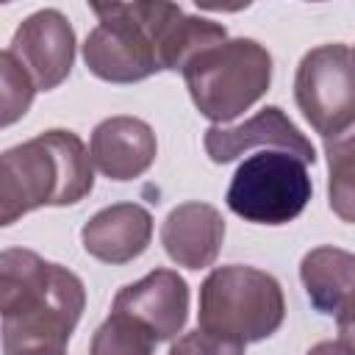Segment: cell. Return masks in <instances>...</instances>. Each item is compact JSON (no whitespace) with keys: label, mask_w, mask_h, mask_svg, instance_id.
<instances>
[{"label":"cell","mask_w":355,"mask_h":355,"mask_svg":"<svg viewBox=\"0 0 355 355\" xmlns=\"http://www.w3.org/2000/svg\"><path fill=\"white\" fill-rule=\"evenodd\" d=\"M89 8L100 19L83 42V61L94 78L139 83L161 72L155 53L161 3H92Z\"/></svg>","instance_id":"obj_5"},{"label":"cell","mask_w":355,"mask_h":355,"mask_svg":"<svg viewBox=\"0 0 355 355\" xmlns=\"http://www.w3.org/2000/svg\"><path fill=\"white\" fill-rule=\"evenodd\" d=\"M6 50L22 64L39 92H50L72 72L75 31L58 8H42L19 22Z\"/></svg>","instance_id":"obj_8"},{"label":"cell","mask_w":355,"mask_h":355,"mask_svg":"<svg viewBox=\"0 0 355 355\" xmlns=\"http://www.w3.org/2000/svg\"><path fill=\"white\" fill-rule=\"evenodd\" d=\"M205 153L214 164H227L236 155H241L250 147H272V150H283L291 153L297 158H302L305 164L316 161L313 144L305 139V133L286 116V111L280 105H266L261 108L252 119L236 125V128H222V125H211L202 136Z\"/></svg>","instance_id":"obj_10"},{"label":"cell","mask_w":355,"mask_h":355,"mask_svg":"<svg viewBox=\"0 0 355 355\" xmlns=\"http://www.w3.org/2000/svg\"><path fill=\"white\" fill-rule=\"evenodd\" d=\"M17 355H64V347H31V349H22Z\"/></svg>","instance_id":"obj_22"},{"label":"cell","mask_w":355,"mask_h":355,"mask_svg":"<svg viewBox=\"0 0 355 355\" xmlns=\"http://www.w3.org/2000/svg\"><path fill=\"white\" fill-rule=\"evenodd\" d=\"M169 355H244V347L222 341V338H214V336H208V333H202L197 327L191 333H183L169 347Z\"/></svg>","instance_id":"obj_19"},{"label":"cell","mask_w":355,"mask_h":355,"mask_svg":"<svg viewBox=\"0 0 355 355\" xmlns=\"http://www.w3.org/2000/svg\"><path fill=\"white\" fill-rule=\"evenodd\" d=\"M155 336L136 319L111 311V316L94 330L89 355H153Z\"/></svg>","instance_id":"obj_17"},{"label":"cell","mask_w":355,"mask_h":355,"mask_svg":"<svg viewBox=\"0 0 355 355\" xmlns=\"http://www.w3.org/2000/svg\"><path fill=\"white\" fill-rule=\"evenodd\" d=\"M294 100L324 139L355 125V50L341 42L308 50L294 75Z\"/></svg>","instance_id":"obj_7"},{"label":"cell","mask_w":355,"mask_h":355,"mask_svg":"<svg viewBox=\"0 0 355 355\" xmlns=\"http://www.w3.org/2000/svg\"><path fill=\"white\" fill-rule=\"evenodd\" d=\"M94 189L92 153L72 130H44L0 155V225L42 205H75Z\"/></svg>","instance_id":"obj_2"},{"label":"cell","mask_w":355,"mask_h":355,"mask_svg":"<svg viewBox=\"0 0 355 355\" xmlns=\"http://www.w3.org/2000/svg\"><path fill=\"white\" fill-rule=\"evenodd\" d=\"M300 280L319 313H338L355 291V252L341 247H316L300 261Z\"/></svg>","instance_id":"obj_14"},{"label":"cell","mask_w":355,"mask_h":355,"mask_svg":"<svg viewBox=\"0 0 355 355\" xmlns=\"http://www.w3.org/2000/svg\"><path fill=\"white\" fill-rule=\"evenodd\" d=\"M305 355H355V352L347 344H341V341H319Z\"/></svg>","instance_id":"obj_21"},{"label":"cell","mask_w":355,"mask_h":355,"mask_svg":"<svg viewBox=\"0 0 355 355\" xmlns=\"http://www.w3.org/2000/svg\"><path fill=\"white\" fill-rule=\"evenodd\" d=\"M227 42V28L222 22H214L208 17H191L180 11L164 31L161 44H158V61L161 69L169 72H183L186 64L200 55L202 50Z\"/></svg>","instance_id":"obj_15"},{"label":"cell","mask_w":355,"mask_h":355,"mask_svg":"<svg viewBox=\"0 0 355 355\" xmlns=\"http://www.w3.org/2000/svg\"><path fill=\"white\" fill-rule=\"evenodd\" d=\"M153 239V216L139 202H114L97 211L80 230L83 250L111 266L139 258Z\"/></svg>","instance_id":"obj_12"},{"label":"cell","mask_w":355,"mask_h":355,"mask_svg":"<svg viewBox=\"0 0 355 355\" xmlns=\"http://www.w3.org/2000/svg\"><path fill=\"white\" fill-rule=\"evenodd\" d=\"M111 311L144 324L155 341H172L189 316V283L175 269H153L116 291Z\"/></svg>","instance_id":"obj_9"},{"label":"cell","mask_w":355,"mask_h":355,"mask_svg":"<svg viewBox=\"0 0 355 355\" xmlns=\"http://www.w3.org/2000/svg\"><path fill=\"white\" fill-rule=\"evenodd\" d=\"M86 308L83 280L33 250L8 247L0 255L3 352L67 347Z\"/></svg>","instance_id":"obj_1"},{"label":"cell","mask_w":355,"mask_h":355,"mask_svg":"<svg viewBox=\"0 0 355 355\" xmlns=\"http://www.w3.org/2000/svg\"><path fill=\"white\" fill-rule=\"evenodd\" d=\"M183 80L202 116L216 125L230 122L269 92L272 55L255 39H227L194 55Z\"/></svg>","instance_id":"obj_4"},{"label":"cell","mask_w":355,"mask_h":355,"mask_svg":"<svg viewBox=\"0 0 355 355\" xmlns=\"http://www.w3.org/2000/svg\"><path fill=\"white\" fill-rule=\"evenodd\" d=\"M225 241V219L208 202H180L161 225V244L166 255L186 269H205L216 261Z\"/></svg>","instance_id":"obj_13"},{"label":"cell","mask_w":355,"mask_h":355,"mask_svg":"<svg viewBox=\"0 0 355 355\" xmlns=\"http://www.w3.org/2000/svg\"><path fill=\"white\" fill-rule=\"evenodd\" d=\"M89 153L92 164L108 180H133L153 166L158 155V141L144 119L108 116L92 130Z\"/></svg>","instance_id":"obj_11"},{"label":"cell","mask_w":355,"mask_h":355,"mask_svg":"<svg viewBox=\"0 0 355 355\" xmlns=\"http://www.w3.org/2000/svg\"><path fill=\"white\" fill-rule=\"evenodd\" d=\"M286 316V297L280 283L255 266L227 263L216 266L200 286V330L230 341L255 344L277 333Z\"/></svg>","instance_id":"obj_3"},{"label":"cell","mask_w":355,"mask_h":355,"mask_svg":"<svg viewBox=\"0 0 355 355\" xmlns=\"http://www.w3.org/2000/svg\"><path fill=\"white\" fill-rule=\"evenodd\" d=\"M0 78H3V116H0V125L8 128L19 116H25V111L31 108V100L39 89L31 80V75L22 69V64L8 50L0 53Z\"/></svg>","instance_id":"obj_18"},{"label":"cell","mask_w":355,"mask_h":355,"mask_svg":"<svg viewBox=\"0 0 355 355\" xmlns=\"http://www.w3.org/2000/svg\"><path fill=\"white\" fill-rule=\"evenodd\" d=\"M313 194L308 164L283 150H263L233 172L227 186V208L252 225L294 222Z\"/></svg>","instance_id":"obj_6"},{"label":"cell","mask_w":355,"mask_h":355,"mask_svg":"<svg viewBox=\"0 0 355 355\" xmlns=\"http://www.w3.org/2000/svg\"><path fill=\"white\" fill-rule=\"evenodd\" d=\"M327 155V205L341 219L355 225V125L324 139Z\"/></svg>","instance_id":"obj_16"},{"label":"cell","mask_w":355,"mask_h":355,"mask_svg":"<svg viewBox=\"0 0 355 355\" xmlns=\"http://www.w3.org/2000/svg\"><path fill=\"white\" fill-rule=\"evenodd\" d=\"M336 322H338L341 344H347V347L355 352V291L347 297V302H344L341 311L336 313Z\"/></svg>","instance_id":"obj_20"}]
</instances>
